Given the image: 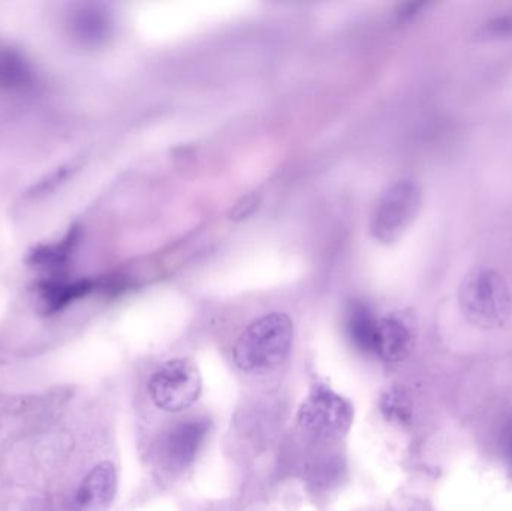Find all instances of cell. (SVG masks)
I'll return each mask as SVG.
<instances>
[{
  "instance_id": "1",
  "label": "cell",
  "mask_w": 512,
  "mask_h": 511,
  "mask_svg": "<svg viewBox=\"0 0 512 511\" xmlns=\"http://www.w3.org/2000/svg\"><path fill=\"white\" fill-rule=\"evenodd\" d=\"M294 339V324L285 314L255 320L234 345L233 357L243 372H265L285 362Z\"/></svg>"
},
{
  "instance_id": "2",
  "label": "cell",
  "mask_w": 512,
  "mask_h": 511,
  "mask_svg": "<svg viewBox=\"0 0 512 511\" xmlns=\"http://www.w3.org/2000/svg\"><path fill=\"white\" fill-rule=\"evenodd\" d=\"M463 314L475 326L499 327L511 315L510 291L504 279L493 270H477L469 275L460 288Z\"/></svg>"
},
{
  "instance_id": "3",
  "label": "cell",
  "mask_w": 512,
  "mask_h": 511,
  "mask_svg": "<svg viewBox=\"0 0 512 511\" xmlns=\"http://www.w3.org/2000/svg\"><path fill=\"white\" fill-rule=\"evenodd\" d=\"M354 420V408L325 384H316L301 404L298 423L321 440H337L348 434Z\"/></svg>"
},
{
  "instance_id": "4",
  "label": "cell",
  "mask_w": 512,
  "mask_h": 511,
  "mask_svg": "<svg viewBox=\"0 0 512 511\" xmlns=\"http://www.w3.org/2000/svg\"><path fill=\"white\" fill-rule=\"evenodd\" d=\"M203 381L197 365L189 359L164 363L150 377L149 395L153 404L168 413L188 410L200 398Z\"/></svg>"
},
{
  "instance_id": "5",
  "label": "cell",
  "mask_w": 512,
  "mask_h": 511,
  "mask_svg": "<svg viewBox=\"0 0 512 511\" xmlns=\"http://www.w3.org/2000/svg\"><path fill=\"white\" fill-rule=\"evenodd\" d=\"M421 194L411 180L394 183L376 204L372 218V234L379 242H396L409 227L418 209Z\"/></svg>"
},
{
  "instance_id": "6",
  "label": "cell",
  "mask_w": 512,
  "mask_h": 511,
  "mask_svg": "<svg viewBox=\"0 0 512 511\" xmlns=\"http://www.w3.org/2000/svg\"><path fill=\"white\" fill-rule=\"evenodd\" d=\"M209 428V420L204 417L183 420L174 425L161 440L159 455L162 462L170 470L182 471L188 468L203 447Z\"/></svg>"
},
{
  "instance_id": "7",
  "label": "cell",
  "mask_w": 512,
  "mask_h": 511,
  "mask_svg": "<svg viewBox=\"0 0 512 511\" xmlns=\"http://www.w3.org/2000/svg\"><path fill=\"white\" fill-rule=\"evenodd\" d=\"M116 491V468L110 462H101L81 482L75 504L80 511H105L113 503Z\"/></svg>"
},
{
  "instance_id": "8",
  "label": "cell",
  "mask_w": 512,
  "mask_h": 511,
  "mask_svg": "<svg viewBox=\"0 0 512 511\" xmlns=\"http://www.w3.org/2000/svg\"><path fill=\"white\" fill-rule=\"evenodd\" d=\"M412 348V332L396 315L381 318L376 329L375 354L385 362H400Z\"/></svg>"
},
{
  "instance_id": "9",
  "label": "cell",
  "mask_w": 512,
  "mask_h": 511,
  "mask_svg": "<svg viewBox=\"0 0 512 511\" xmlns=\"http://www.w3.org/2000/svg\"><path fill=\"white\" fill-rule=\"evenodd\" d=\"M378 318L363 303H355L348 314V333L358 350L375 354L376 329Z\"/></svg>"
},
{
  "instance_id": "10",
  "label": "cell",
  "mask_w": 512,
  "mask_h": 511,
  "mask_svg": "<svg viewBox=\"0 0 512 511\" xmlns=\"http://www.w3.org/2000/svg\"><path fill=\"white\" fill-rule=\"evenodd\" d=\"M381 411L388 420L396 423H405L411 416L408 398L400 389H390L384 393Z\"/></svg>"
},
{
  "instance_id": "11",
  "label": "cell",
  "mask_w": 512,
  "mask_h": 511,
  "mask_svg": "<svg viewBox=\"0 0 512 511\" xmlns=\"http://www.w3.org/2000/svg\"><path fill=\"white\" fill-rule=\"evenodd\" d=\"M499 450H501L502 459L512 474V416L505 420L499 434Z\"/></svg>"
}]
</instances>
